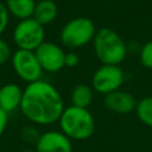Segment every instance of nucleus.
Segmentation results:
<instances>
[{"instance_id": "obj_14", "label": "nucleus", "mask_w": 152, "mask_h": 152, "mask_svg": "<svg viewBox=\"0 0 152 152\" xmlns=\"http://www.w3.org/2000/svg\"><path fill=\"white\" fill-rule=\"evenodd\" d=\"M93 97H94V89L91 88V86L83 83L75 86L70 93L71 106L80 108H88L93 102Z\"/></svg>"}, {"instance_id": "obj_16", "label": "nucleus", "mask_w": 152, "mask_h": 152, "mask_svg": "<svg viewBox=\"0 0 152 152\" xmlns=\"http://www.w3.org/2000/svg\"><path fill=\"white\" fill-rule=\"evenodd\" d=\"M139 62L146 69H152V40L146 42L139 51Z\"/></svg>"}, {"instance_id": "obj_2", "label": "nucleus", "mask_w": 152, "mask_h": 152, "mask_svg": "<svg viewBox=\"0 0 152 152\" xmlns=\"http://www.w3.org/2000/svg\"><path fill=\"white\" fill-rule=\"evenodd\" d=\"M93 48L101 64L120 65L128 52L124 38L110 27H101L97 30L93 39Z\"/></svg>"}, {"instance_id": "obj_13", "label": "nucleus", "mask_w": 152, "mask_h": 152, "mask_svg": "<svg viewBox=\"0 0 152 152\" xmlns=\"http://www.w3.org/2000/svg\"><path fill=\"white\" fill-rule=\"evenodd\" d=\"M36 2V0H6L5 5L10 15L23 20L33 17Z\"/></svg>"}, {"instance_id": "obj_22", "label": "nucleus", "mask_w": 152, "mask_h": 152, "mask_svg": "<svg viewBox=\"0 0 152 152\" xmlns=\"http://www.w3.org/2000/svg\"><path fill=\"white\" fill-rule=\"evenodd\" d=\"M20 152H37L36 150H23V151H20Z\"/></svg>"}, {"instance_id": "obj_18", "label": "nucleus", "mask_w": 152, "mask_h": 152, "mask_svg": "<svg viewBox=\"0 0 152 152\" xmlns=\"http://www.w3.org/2000/svg\"><path fill=\"white\" fill-rule=\"evenodd\" d=\"M12 58V51L6 40L0 38V65L8 62V59Z\"/></svg>"}, {"instance_id": "obj_19", "label": "nucleus", "mask_w": 152, "mask_h": 152, "mask_svg": "<svg viewBox=\"0 0 152 152\" xmlns=\"http://www.w3.org/2000/svg\"><path fill=\"white\" fill-rule=\"evenodd\" d=\"M8 21H10V13L7 11V7L2 1H0V36L7 28Z\"/></svg>"}, {"instance_id": "obj_17", "label": "nucleus", "mask_w": 152, "mask_h": 152, "mask_svg": "<svg viewBox=\"0 0 152 152\" xmlns=\"http://www.w3.org/2000/svg\"><path fill=\"white\" fill-rule=\"evenodd\" d=\"M39 135H40V133L33 126H27L21 131V139L27 144H34L36 145Z\"/></svg>"}, {"instance_id": "obj_5", "label": "nucleus", "mask_w": 152, "mask_h": 152, "mask_svg": "<svg viewBox=\"0 0 152 152\" xmlns=\"http://www.w3.org/2000/svg\"><path fill=\"white\" fill-rule=\"evenodd\" d=\"M13 40L18 49L34 51L45 42V26L33 17L19 20L13 30Z\"/></svg>"}, {"instance_id": "obj_23", "label": "nucleus", "mask_w": 152, "mask_h": 152, "mask_svg": "<svg viewBox=\"0 0 152 152\" xmlns=\"http://www.w3.org/2000/svg\"><path fill=\"white\" fill-rule=\"evenodd\" d=\"M36 1H40V0H36Z\"/></svg>"}, {"instance_id": "obj_6", "label": "nucleus", "mask_w": 152, "mask_h": 152, "mask_svg": "<svg viewBox=\"0 0 152 152\" xmlns=\"http://www.w3.org/2000/svg\"><path fill=\"white\" fill-rule=\"evenodd\" d=\"M124 82L125 72L120 65L101 64L91 76V88L103 96L119 90Z\"/></svg>"}, {"instance_id": "obj_9", "label": "nucleus", "mask_w": 152, "mask_h": 152, "mask_svg": "<svg viewBox=\"0 0 152 152\" xmlns=\"http://www.w3.org/2000/svg\"><path fill=\"white\" fill-rule=\"evenodd\" d=\"M37 152H72V142L62 131H46L40 133L36 142Z\"/></svg>"}, {"instance_id": "obj_1", "label": "nucleus", "mask_w": 152, "mask_h": 152, "mask_svg": "<svg viewBox=\"0 0 152 152\" xmlns=\"http://www.w3.org/2000/svg\"><path fill=\"white\" fill-rule=\"evenodd\" d=\"M64 108L61 93L48 81L38 80L28 83L23 90V100L19 109L34 125L48 126L58 122Z\"/></svg>"}, {"instance_id": "obj_8", "label": "nucleus", "mask_w": 152, "mask_h": 152, "mask_svg": "<svg viewBox=\"0 0 152 152\" xmlns=\"http://www.w3.org/2000/svg\"><path fill=\"white\" fill-rule=\"evenodd\" d=\"M34 53L43 71L53 74L61 71L65 66V51L61 45L53 42L45 40L34 50Z\"/></svg>"}, {"instance_id": "obj_4", "label": "nucleus", "mask_w": 152, "mask_h": 152, "mask_svg": "<svg viewBox=\"0 0 152 152\" xmlns=\"http://www.w3.org/2000/svg\"><path fill=\"white\" fill-rule=\"evenodd\" d=\"M97 32L94 21L87 17H75L68 20L59 32V40L68 49H80L89 43Z\"/></svg>"}, {"instance_id": "obj_21", "label": "nucleus", "mask_w": 152, "mask_h": 152, "mask_svg": "<svg viewBox=\"0 0 152 152\" xmlns=\"http://www.w3.org/2000/svg\"><path fill=\"white\" fill-rule=\"evenodd\" d=\"M7 122H8V114L0 108V138L4 134V132L6 131Z\"/></svg>"}, {"instance_id": "obj_12", "label": "nucleus", "mask_w": 152, "mask_h": 152, "mask_svg": "<svg viewBox=\"0 0 152 152\" xmlns=\"http://www.w3.org/2000/svg\"><path fill=\"white\" fill-rule=\"evenodd\" d=\"M57 15L58 6L53 0H40L36 2L33 18L43 26H46L55 21Z\"/></svg>"}, {"instance_id": "obj_15", "label": "nucleus", "mask_w": 152, "mask_h": 152, "mask_svg": "<svg viewBox=\"0 0 152 152\" xmlns=\"http://www.w3.org/2000/svg\"><path fill=\"white\" fill-rule=\"evenodd\" d=\"M135 114L140 122L152 128V96H145L137 102Z\"/></svg>"}, {"instance_id": "obj_11", "label": "nucleus", "mask_w": 152, "mask_h": 152, "mask_svg": "<svg viewBox=\"0 0 152 152\" xmlns=\"http://www.w3.org/2000/svg\"><path fill=\"white\" fill-rule=\"evenodd\" d=\"M23 90L15 83H6L0 87V108L7 114L20 108Z\"/></svg>"}, {"instance_id": "obj_10", "label": "nucleus", "mask_w": 152, "mask_h": 152, "mask_svg": "<svg viewBox=\"0 0 152 152\" xmlns=\"http://www.w3.org/2000/svg\"><path fill=\"white\" fill-rule=\"evenodd\" d=\"M137 100L135 97L125 90H115L108 95H104L103 97V104L104 107L116 114H129L133 110H135L137 107Z\"/></svg>"}, {"instance_id": "obj_3", "label": "nucleus", "mask_w": 152, "mask_h": 152, "mask_svg": "<svg viewBox=\"0 0 152 152\" xmlns=\"http://www.w3.org/2000/svg\"><path fill=\"white\" fill-rule=\"evenodd\" d=\"M61 131L71 140L82 141L89 139L95 132V119L88 108L75 106L65 107L59 120Z\"/></svg>"}, {"instance_id": "obj_20", "label": "nucleus", "mask_w": 152, "mask_h": 152, "mask_svg": "<svg viewBox=\"0 0 152 152\" xmlns=\"http://www.w3.org/2000/svg\"><path fill=\"white\" fill-rule=\"evenodd\" d=\"M80 63V57L76 52H65V59H64V64L66 68H75L76 65H78Z\"/></svg>"}, {"instance_id": "obj_7", "label": "nucleus", "mask_w": 152, "mask_h": 152, "mask_svg": "<svg viewBox=\"0 0 152 152\" xmlns=\"http://www.w3.org/2000/svg\"><path fill=\"white\" fill-rule=\"evenodd\" d=\"M11 61L17 76L27 84L42 80L43 69L37 59L34 51L17 49L12 53Z\"/></svg>"}]
</instances>
